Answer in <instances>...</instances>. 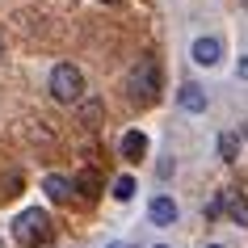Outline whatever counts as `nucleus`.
Listing matches in <instances>:
<instances>
[{
    "instance_id": "dca6fc26",
    "label": "nucleus",
    "mask_w": 248,
    "mask_h": 248,
    "mask_svg": "<svg viewBox=\"0 0 248 248\" xmlns=\"http://www.w3.org/2000/svg\"><path fill=\"white\" fill-rule=\"evenodd\" d=\"M101 4H118V0H101Z\"/></svg>"
},
{
    "instance_id": "f03ea898",
    "label": "nucleus",
    "mask_w": 248,
    "mask_h": 248,
    "mask_svg": "<svg viewBox=\"0 0 248 248\" xmlns=\"http://www.w3.org/2000/svg\"><path fill=\"white\" fill-rule=\"evenodd\" d=\"M131 97L139 105H152L160 97V63L152 59V55L135 63V72H131Z\"/></svg>"
},
{
    "instance_id": "f257e3e1",
    "label": "nucleus",
    "mask_w": 248,
    "mask_h": 248,
    "mask_svg": "<svg viewBox=\"0 0 248 248\" xmlns=\"http://www.w3.org/2000/svg\"><path fill=\"white\" fill-rule=\"evenodd\" d=\"M51 235H55V223H51V215L38 210V206L21 210L13 219V240L21 248H42V244H51Z\"/></svg>"
},
{
    "instance_id": "9d476101",
    "label": "nucleus",
    "mask_w": 248,
    "mask_h": 248,
    "mask_svg": "<svg viewBox=\"0 0 248 248\" xmlns=\"http://www.w3.org/2000/svg\"><path fill=\"white\" fill-rule=\"evenodd\" d=\"M76 189H80L84 202H93V198L101 194V172H97V169H84V172L76 177Z\"/></svg>"
},
{
    "instance_id": "aec40b11",
    "label": "nucleus",
    "mask_w": 248,
    "mask_h": 248,
    "mask_svg": "<svg viewBox=\"0 0 248 248\" xmlns=\"http://www.w3.org/2000/svg\"><path fill=\"white\" fill-rule=\"evenodd\" d=\"M160 248H164V244H160Z\"/></svg>"
},
{
    "instance_id": "4468645a",
    "label": "nucleus",
    "mask_w": 248,
    "mask_h": 248,
    "mask_svg": "<svg viewBox=\"0 0 248 248\" xmlns=\"http://www.w3.org/2000/svg\"><path fill=\"white\" fill-rule=\"evenodd\" d=\"M240 76H244V80H248V59H240Z\"/></svg>"
},
{
    "instance_id": "f3484780",
    "label": "nucleus",
    "mask_w": 248,
    "mask_h": 248,
    "mask_svg": "<svg viewBox=\"0 0 248 248\" xmlns=\"http://www.w3.org/2000/svg\"><path fill=\"white\" fill-rule=\"evenodd\" d=\"M244 139H248V122H244Z\"/></svg>"
},
{
    "instance_id": "20e7f679",
    "label": "nucleus",
    "mask_w": 248,
    "mask_h": 248,
    "mask_svg": "<svg viewBox=\"0 0 248 248\" xmlns=\"http://www.w3.org/2000/svg\"><path fill=\"white\" fill-rule=\"evenodd\" d=\"M219 206L232 215V223H240V227H248V198L240 194V189H223L219 194Z\"/></svg>"
},
{
    "instance_id": "6e6552de",
    "label": "nucleus",
    "mask_w": 248,
    "mask_h": 248,
    "mask_svg": "<svg viewBox=\"0 0 248 248\" xmlns=\"http://www.w3.org/2000/svg\"><path fill=\"white\" fill-rule=\"evenodd\" d=\"M42 189H46V198H51V202H72V181H67V177H59V172H51V177L42 181Z\"/></svg>"
},
{
    "instance_id": "1a4fd4ad",
    "label": "nucleus",
    "mask_w": 248,
    "mask_h": 248,
    "mask_svg": "<svg viewBox=\"0 0 248 248\" xmlns=\"http://www.w3.org/2000/svg\"><path fill=\"white\" fill-rule=\"evenodd\" d=\"M181 109H189V114H202V109H206L202 84H181Z\"/></svg>"
},
{
    "instance_id": "39448f33",
    "label": "nucleus",
    "mask_w": 248,
    "mask_h": 248,
    "mask_svg": "<svg viewBox=\"0 0 248 248\" xmlns=\"http://www.w3.org/2000/svg\"><path fill=\"white\" fill-rule=\"evenodd\" d=\"M118 152H122V160L139 164V160L147 156V135L143 131H126V135H122V143H118Z\"/></svg>"
},
{
    "instance_id": "a211bd4d",
    "label": "nucleus",
    "mask_w": 248,
    "mask_h": 248,
    "mask_svg": "<svg viewBox=\"0 0 248 248\" xmlns=\"http://www.w3.org/2000/svg\"><path fill=\"white\" fill-rule=\"evenodd\" d=\"M206 248H223V244H206Z\"/></svg>"
},
{
    "instance_id": "7ed1b4c3",
    "label": "nucleus",
    "mask_w": 248,
    "mask_h": 248,
    "mask_svg": "<svg viewBox=\"0 0 248 248\" xmlns=\"http://www.w3.org/2000/svg\"><path fill=\"white\" fill-rule=\"evenodd\" d=\"M80 93H84V76H80V67L55 63V72H51V97L72 105V101H80Z\"/></svg>"
},
{
    "instance_id": "0eeeda50",
    "label": "nucleus",
    "mask_w": 248,
    "mask_h": 248,
    "mask_svg": "<svg viewBox=\"0 0 248 248\" xmlns=\"http://www.w3.org/2000/svg\"><path fill=\"white\" fill-rule=\"evenodd\" d=\"M219 55H223V42L219 38H198L194 42V63L210 67V63H219Z\"/></svg>"
},
{
    "instance_id": "423d86ee",
    "label": "nucleus",
    "mask_w": 248,
    "mask_h": 248,
    "mask_svg": "<svg viewBox=\"0 0 248 248\" xmlns=\"http://www.w3.org/2000/svg\"><path fill=\"white\" fill-rule=\"evenodd\" d=\"M147 215H152V223H156V227H172V223H177V202H172L169 194H160V198H152Z\"/></svg>"
},
{
    "instance_id": "6ab92c4d",
    "label": "nucleus",
    "mask_w": 248,
    "mask_h": 248,
    "mask_svg": "<svg viewBox=\"0 0 248 248\" xmlns=\"http://www.w3.org/2000/svg\"><path fill=\"white\" fill-rule=\"evenodd\" d=\"M244 4H248V0H244Z\"/></svg>"
},
{
    "instance_id": "f8f14e48",
    "label": "nucleus",
    "mask_w": 248,
    "mask_h": 248,
    "mask_svg": "<svg viewBox=\"0 0 248 248\" xmlns=\"http://www.w3.org/2000/svg\"><path fill=\"white\" fill-rule=\"evenodd\" d=\"M109 194H114L118 202H131V198H135V177H118V181H114V189H109Z\"/></svg>"
},
{
    "instance_id": "ddd939ff",
    "label": "nucleus",
    "mask_w": 248,
    "mask_h": 248,
    "mask_svg": "<svg viewBox=\"0 0 248 248\" xmlns=\"http://www.w3.org/2000/svg\"><path fill=\"white\" fill-rule=\"evenodd\" d=\"M219 156L223 160H240V139L235 135H219Z\"/></svg>"
},
{
    "instance_id": "9b49d317",
    "label": "nucleus",
    "mask_w": 248,
    "mask_h": 248,
    "mask_svg": "<svg viewBox=\"0 0 248 248\" xmlns=\"http://www.w3.org/2000/svg\"><path fill=\"white\" fill-rule=\"evenodd\" d=\"M101 114H105V105H101V101H84V109H80L84 126H101Z\"/></svg>"
},
{
    "instance_id": "2eb2a0df",
    "label": "nucleus",
    "mask_w": 248,
    "mask_h": 248,
    "mask_svg": "<svg viewBox=\"0 0 248 248\" xmlns=\"http://www.w3.org/2000/svg\"><path fill=\"white\" fill-rule=\"evenodd\" d=\"M109 248H131V244H109Z\"/></svg>"
}]
</instances>
